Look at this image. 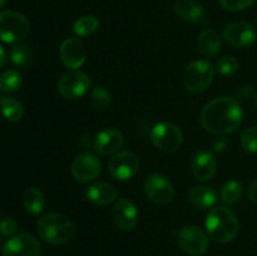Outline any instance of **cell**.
<instances>
[{
	"mask_svg": "<svg viewBox=\"0 0 257 256\" xmlns=\"http://www.w3.org/2000/svg\"><path fill=\"white\" fill-rule=\"evenodd\" d=\"M90 102L97 110H104L112 103V97L103 85H97L93 88L92 93H90Z\"/></svg>",
	"mask_w": 257,
	"mask_h": 256,
	"instance_id": "obj_26",
	"label": "cell"
},
{
	"mask_svg": "<svg viewBox=\"0 0 257 256\" xmlns=\"http://www.w3.org/2000/svg\"><path fill=\"white\" fill-rule=\"evenodd\" d=\"M146 195L151 201L161 206H166L175 198V187L172 182L160 173L148 176L145 182Z\"/></svg>",
	"mask_w": 257,
	"mask_h": 256,
	"instance_id": "obj_9",
	"label": "cell"
},
{
	"mask_svg": "<svg viewBox=\"0 0 257 256\" xmlns=\"http://www.w3.org/2000/svg\"><path fill=\"white\" fill-rule=\"evenodd\" d=\"M253 2H255V0H220L223 9L232 13L241 12V10L246 9V8H248L250 5H252Z\"/></svg>",
	"mask_w": 257,
	"mask_h": 256,
	"instance_id": "obj_31",
	"label": "cell"
},
{
	"mask_svg": "<svg viewBox=\"0 0 257 256\" xmlns=\"http://www.w3.org/2000/svg\"><path fill=\"white\" fill-rule=\"evenodd\" d=\"M5 62H7V53H5L4 48L0 45V68L5 64Z\"/></svg>",
	"mask_w": 257,
	"mask_h": 256,
	"instance_id": "obj_34",
	"label": "cell"
},
{
	"mask_svg": "<svg viewBox=\"0 0 257 256\" xmlns=\"http://www.w3.org/2000/svg\"><path fill=\"white\" fill-rule=\"evenodd\" d=\"M112 216L117 227L123 231L133 230L138 222L137 207L127 198H120L115 202L112 210Z\"/></svg>",
	"mask_w": 257,
	"mask_h": 256,
	"instance_id": "obj_15",
	"label": "cell"
},
{
	"mask_svg": "<svg viewBox=\"0 0 257 256\" xmlns=\"http://www.w3.org/2000/svg\"><path fill=\"white\" fill-rule=\"evenodd\" d=\"M210 236L198 226L188 225L180 230L177 235V242L185 252L190 255H203L207 252L210 246Z\"/></svg>",
	"mask_w": 257,
	"mask_h": 256,
	"instance_id": "obj_7",
	"label": "cell"
},
{
	"mask_svg": "<svg viewBox=\"0 0 257 256\" xmlns=\"http://www.w3.org/2000/svg\"><path fill=\"white\" fill-rule=\"evenodd\" d=\"M188 200L195 207L206 210L217 202V195L208 186H193L188 192Z\"/></svg>",
	"mask_w": 257,
	"mask_h": 256,
	"instance_id": "obj_21",
	"label": "cell"
},
{
	"mask_svg": "<svg viewBox=\"0 0 257 256\" xmlns=\"http://www.w3.org/2000/svg\"><path fill=\"white\" fill-rule=\"evenodd\" d=\"M60 59L70 70L78 69L82 67L87 59V49L85 44L79 38H68L60 44L59 48Z\"/></svg>",
	"mask_w": 257,
	"mask_h": 256,
	"instance_id": "obj_14",
	"label": "cell"
},
{
	"mask_svg": "<svg viewBox=\"0 0 257 256\" xmlns=\"http://www.w3.org/2000/svg\"><path fill=\"white\" fill-rule=\"evenodd\" d=\"M108 170L113 178L118 181H127L136 176L140 170V160L130 151L115 153L108 162Z\"/></svg>",
	"mask_w": 257,
	"mask_h": 256,
	"instance_id": "obj_10",
	"label": "cell"
},
{
	"mask_svg": "<svg viewBox=\"0 0 257 256\" xmlns=\"http://www.w3.org/2000/svg\"><path fill=\"white\" fill-rule=\"evenodd\" d=\"M100 23L94 15H84L77 19L73 25V30L78 37H89L99 28Z\"/></svg>",
	"mask_w": 257,
	"mask_h": 256,
	"instance_id": "obj_24",
	"label": "cell"
},
{
	"mask_svg": "<svg viewBox=\"0 0 257 256\" xmlns=\"http://www.w3.org/2000/svg\"><path fill=\"white\" fill-rule=\"evenodd\" d=\"M192 173L198 181H208L215 176L217 161L215 155L210 151H200L196 153L191 162Z\"/></svg>",
	"mask_w": 257,
	"mask_h": 256,
	"instance_id": "obj_17",
	"label": "cell"
},
{
	"mask_svg": "<svg viewBox=\"0 0 257 256\" xmlns=\"http://www.w3.org/2000/svg\"><path fill=\"white\" fill-rule=\"evenodd\" d=\"M3 256H42V246L34 236L19 233L5 242Z\"/></svg>",
	"mask_w": 257,
	"mask_h": 256,
	"instance_id": "obj_12",
	"label": "cell"
},
{
	"mask_svg": "<svg viewBox=\"0 0 257 256\" xmlns=\"http://www.w3.org/2000/svg\"><path fill=\"white\" fill-rule=\"evenodd\" d=\"M0 248H2V242H0Z\"/></svg>",
	"mask_w": 257,
	"mask_h": 256,
	"instance_id": "obj_37",
	"label": "cell"
},
{
	"mask_svg": "<svg viewBox=\"0 0 257 256\" xmlns=\"http://www.w3.org/2000/svg\"><path fill=\"white\" fill-rule=\"evenodd\" d=\"M238 227L236 215L225 206L212 208L206 218L207 235L217 243L231 242L237 236Z\"/></svg>",
	"mask_w": 257,
	"mask_h": 256,
	"instance_id": "obj_2",
	"label": "cell"
},
{
	"mask_svg": "<svg viewBox=\"0 0 257 256\" xmlns=\"http://www.w3.org/2000/svg\"><path fill=\"white\" fill-rule=\"evenodd\" d=\"M173 10H175L176 15L187 22L200 23V24L207 23L205 10L193 0H176L173 4Z\"/></svg>",
	"mask_w": 257,
	"mask_h": 256,
	"instance_id": "obj_18",
	"label": "cell"
},
{
	"mask_svg": "<svg viewBox=\"0 0 257 256\" xmlns=\"http://www.w3.org/2000/svg\"><path fill=\"white\" fill-rule=\"evenodd\" d=\"M242 196V185L238 181H228L221 190V200L225 203H235Z\"/></svg>",
	"mask_w": 257,
	"mask_h": 256,
	"instance_id": "obj_27",
	"label": "cell"
},
{
	"mask_svg": "<svg viewBox=\"0 0 257 256\" xmlns=\"http://www.w3.org/2000/svg\"><path fill=\"white\" fill-rule=\"evenodd\" d=\"M243 113L240 104L230 97H218L205 105L201 123L213 135H230L242 123Z\"/></svg>",
	"mask_w": 257,
	"mask_h": 256,
	"instance_id": "obj_1",
	"label": "cell"
},
{
	"mask_svg": "<svg viewBox=\"0 0 257 256\" xmlns=\"http://www.w3.org/2000/svg\"><path fill=\"white\" fill-rule=\"evenodd\" d=\"M247 195H248V198H250L251 202L257 205V178L253 181L252 183H251L250 187H248Z\"/></svg>",
	"mask_w": 257,
	"mask_h": 256,
	"instance_id": "obj_33",
	"label": "cell"
},
{
	"mask_svg": "<svg viewBox=\"0 0 257 256\" xmlns=\"http://www.w3.org/2000/svg\"><path fill=\"white\" fill-rule=\"evenodd\" d=\"M124 142V136L119 130L107 128L98 133L94 138V150L100 156H109L117 152Z\"/></svg>",
	"mask_w": 257,
	"mask_h": 256,
	"instance_id": "obj_16",
	"label": "cell"
},
{
	"mask_svg": "<svg viewBox=\"0 0 257 256\" xmlns=\"http://www.w3.org/2000/svg\"><path fill=\"white\" fill-rule=\"evenodd\" d=\"M151 141L156 148L163 152H175L181 147L183 136L178 125L172 122L157 123L151 131Z\"/></svg>",
	"mask_w": 257,
	"mask_h": 256,
	"instance_id": "obj_6",
	"label": "cell"
},
{
	"mask_svg": "<svg viewBox=\"0 0 257 256\" xmlns=\"http://www.w3.org/2000/svg\"><path fill=\"white\" fill-rule=\"evenodd\" d=\"M33 59V53L28 45H15L10 50V60L18 67H25Z\"/></svg>",
	"mask_w": 257,
	"mask_h": 256,
	"instance_id": "obj_28",
	"label": "cell"
},
{
	"mask_svg": "<svg viewBox=\"0 0 257 256\" xmlns=\"http://www.w3.org/2000/svg\"><path fill=\"white\" fill-rule=\"evenodd\" d=\"M30 33V23L20 13L4 10L0 13V40L8 44L24 40Z\"/></svg>",
	"mask_w": 257,
	"mask_h": 256,
	"instance_id": "obj_4",
	"label": "cell"
},
{
	"mask_svg": "<svg viewBox=\"0 0 257 256\" xmlns=\"http://www.w3.org/2000/svg\"><path fill=\"white\" fill-rule=\"evenodd\" d=\"M117 188L108 182H97L89 186L85 192L87 198L98 206H107L117 198Z\"/></svg>",
	"mask_w": 257,
	"mask_h": 256,
	"instance_id": "obj_19",
	"label": "cell"
},
{
	"mask_svg": "<svg viewBox=\"0 0 257 256\" xmlns=\"http://www.w3.org/2000/svg\"><path fill=\"white\" fill-rule=\"evenodd\" d=\"M222 37L231 47L247 48L256 42L257 33L250 23L233 22L223 29Z\"/></svg>",
	"mask_w": 257,
	"mask_h": 256,
	"instance_id": "obj_11",
	"label": "cell"
},
{
	"mask_svg": "<svg viewBox=\"0 0 257 256\" xmlns=\"http://www.w3.org/2000/svg\"><path fill=\"white\" fill-rule=\"evenodd\" d=\"M0 112L3 117L9 122H18L24 114V108L22 103L12 97H4L0 99Z\"/></svg>",
	"mask_w": 257,
	"mask_h": 256,
	"instance_id": "obj_23",
	"label": "cell"
},
{
	"mask_svg": "<svg viewBox=\"0 0 257 256\" xmlns=\"http://www.w3.org/2000/svg\"><path fill=\"white\" fill-rule=\"evenodd\" d=\"M255 99H256V105H257V93H256V95H255Z\"/></svg>",
	"mask_w": 257,
	"mask_h": 256,
	"instance_id": "obj_36",
	"label": "cell"
},
{
	"mask_svg": "<svg viewBox=\"0 0 257 256\" xmlns=\"http://www.w3.org/2000/svg\"><path fill=\"white\" fill-rule=\"evenodd\" d=\"M102 171L99 158L90 152H83L75 157L72 165V175L78 182H89L95 180Z\"/></svg>",
	"mask_w": 257,
	"mask_h": 256,
	"instance_id": "obj_13",
	"label": "cell"
},
{
	"mask_svg": "<svg viewBox=\"0 0 257 256\" xmlns=\"http://www.w3.org/2000/svg\"><path fill=\"white\" fill-rule=\"evenodd\" d=\"M215 78V67L208 60H195L185 68L183 84L190 92H205Z\"/></svg>",
	"mask_w": 257,
	"mask_h": 256,
	"instance_id": "obj_5",
	"label": "cell"
},
{
	"mask_svg": "<svg viewBox=\"0 0 257 256\" xmlns=\"http://www.w3.org/2000/svg\"><path fill=\"white\" fill-rule=\"evenodd\" d=\"M23 205L28 213L37 216L43 212L45 206V198L42 191L37 187H29L23 195Z\"/></svg>",
	"mask_w": 257,
	"mask_h": 256,
	"instance_id": "obj_22",
	"label": "cell"
},
{
	"mask_svg": "<svg viewBox=\"0 0 257 256\" xmlns=\"http://www.w3.org/2000/svg\"><path fill=\"white\" fill-rule=\"evenodd\" d=\"M5 5H7V0H0V10L4 9Z\"/></svg>",
	"mask_w": 257,
	"mask_h": 256,
	"instance_id": "obj_35",
	"label": "cell"
},
{
	"mask_svg": "<svg viewBox=\"0 0 257 256\" xmlns=\"http://www.w3.org/2000/svg\"><path fill=\"white\" fill-rule=\"evenodd\" d=\"M238 68H240V63H238V60L233 55H225V57H222L216 63L215 69L220 74L227 77V75L235 74L238 70Z\"/></svg>",
	"mask_w": 257,
	"mask_h": 256,
	"instance_id": "obj_29",
	"label": "cell"
},
{
	"mask_svg": "<svg viewBox=\"0 0 257 256\" xmlns=\"http://www.w3.org/2000/svg\"><path fill=\"white\" fill-rule=\"evenodd\" d=\"M38 233L44 242L64 245L73 240L75 227L69 218L60 213H47L38 221Z\"/></svg>",
	"mask_w": 257,
	"mask_h": 256,
	"instance_id": "obj_3",
	"label": "cell"
},
{
	"mask_svg": "<svg viewBox=\"0 0 257 256\" xmlns=\"http://www.w3.org/2000/svg\"><path fill=\"white\" fill-rule=\"evenodd\" d=\"M18 230V223L10 217H0V235L13 236Z\"/></svg>",
	"mask_w": 257,
	"mask_h": 256,
	"instance_id": "obj_32",
	"label": "cell"
},
{
	"mask_svg": "<svg viewBox=\"0 0 257 256\" xmlns=\"http://www.w3.org/2000/svg\"><path fill=\"white\" fill-rule=\"evenodd\" d=\"M23 78L18 70L9 69L5 70L0 75V90L5 93H14L22 87Z\"/></svg>",
	"mask_w": 257,
	"mask_h": 256,
	"instance_id": "obj_25",
	"label": "cell"
},
{
	"mask_svg": "<svg viewBox=\"0 0 257 256\" xmlns=\"http://www.w3.org/2000/svg\"><path fill=\"white\" fill-rule=\"evenodd\" d=\"M197 47L201 54L205 57L213 58L220 53L221 39L218 33L212 28H206L200 33L197 38Z\"/></svg>",
	"mask_w": 257,
	"mask_h": 256,
	"instance_id": "obj_20",
	"label": "cell"
},
{
	"mask_svg": "<svg viewBox=\"0 0 257 256\" xmlns=\"http://www.w3.org/2000/svg\"><path fill=\"white\" fill-rule=\"evenodd\" d=\"M92 82L84 72L74 69L64 73L58 80V92L67 99H77L89 90Z\"/></svg>",
	"mask_w": 257,
	"mask_h": 256,
	"instance_id": "obj_8",
	"label": "cell"
},
{
	"mask_svg": "<svg viewBox=\"0 0 257 256\" xmlns=\"http://www.w3.org/2000/svg\"><path fill=\"white\" fill-rule=\"evenodd\" d=\"M241 147L247 153H257V125L247 128L241 135Z\"/></svg>",
	"mask_w": 257,
	"mask_h": 256,
	"instance_id": "obj_30",
	"label": "cell"
}]
</instances>
